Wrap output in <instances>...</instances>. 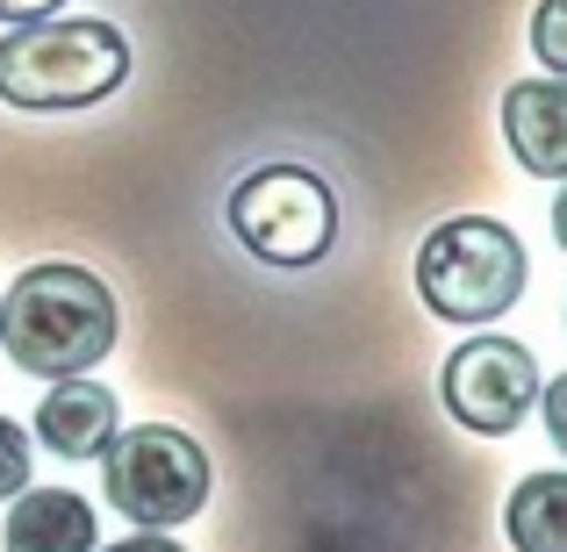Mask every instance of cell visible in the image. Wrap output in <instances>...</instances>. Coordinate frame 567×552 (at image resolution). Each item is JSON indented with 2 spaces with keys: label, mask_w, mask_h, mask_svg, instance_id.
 I'll return each instance as SVG.
<instances>
[{
  "label": "cell",
  "mask_w": 567,
  "mask_h": 552,
  "mask_svg": "<svg viewBox=\"0 0 567 552\" xmlns=\"http://www.w3.org/2000/svg\"><path fill=\"white\" fill-rule=\"evenodd\" d=\"M123 323H115V294L86 265H29L8 294H0V352L37 381H80L115 352Z\"/></svg>",
  "instance_id": "6da1fadb"
},
{
  "label": "cell",
  "mask_w": 567,
  "mask_h": 552,
  "mask_svg": "<svg viewBox=\"0 0 567 552\" xmlns=\"http://www.w3.org/2000/svg\"><path fill=\"white\" fill-rule=\"evenodd\" d=\"M130 80V37L101 14L80 22H22L0 37V101L29 115L94 108Z\"/></svg>",
  "instance_id": "7a4b0ae2"
},
{
  "label": "cell",
  "mask_w": 567,
  "mask_h": 552,
  "mask_svg": "<svg viewBox=\"0 0 567 552\" xmlns=\"http://www.w3.org/2000/svg\"><path fill=\"white\" fill-rule=\"evenodd\" d=\"M525 237L496 216H453L416 251V294L439 323H503L525 302Z\"/></svg>",
  "instance_id": "3957f363"
},
{
  "label": "cell",
  "mask_w": 567,
  "mask_h": 552,
  "mask_svg": "<svg viewBox=\"0 0 567 552\" xmlns=\"http://www.w3.org/2000/svg\"><path fill=\"white\" fill-rule=\"evenodd\" d=\"M101 496L137 531H173V524H187V517L208 510V496H216V459H208L202 438H187L181 424L115 430L109 452H101Z\"/></svg>",
  "instance_id": "277c9868"
},
{
  "label": "cell",
  "mask_w": 567,
  "mask_h": 552,
  "mask_svg": "<svg viewBox=\"0 0 567 552\" xmlns=\"http://www.w3.org/2000/svg\"><path fill=\"white\" fill-rule=\"evenodd\" d=\"M230 237L259 265H317L338 244V194L309 166H259L230 187Z\"/></svg>",
  "instance_id": "5b68a950"
},
{
  "label": "cell",
  "mask_w": 567,
  "mask_h": 552,
  "mask_svg": "<svg viewBox=\"0 0 567 552\" xmlns=\"http://www.w3.org/2000/svg\"><path fill=\"white\" fill-rule=\"evenodd\" d=\"M439 402L460 430L474 438H511L539 402V360L517 337H467L453 345V360L439 366Z\"/></svg>",
  "instance_id": "8992f818"
},
{
  "label": "cell",
  "mask_w": 567,
  "mask_h": 552,
  "mask_svg": "<svg viewBox=\"0 0 567 552\" xmlns=\"http://www.w3.org/2000/svg\"><path fill=\"white\" fill-rule=\"evenodd\" d=\"M503 144L532 180H567V80L503 86Z\"/></svg>",
  "instance_id": "52a82bcc"
},
{
  "label": "cell",
  "mask_w": 567,
  "mask_h": 552,
  "mask_svg": "<svg viewBox=\"0 0 567 552\" xmlns=\"http://www.w3.org/2000/svg\"><path fill=\"white\" fill-rule=\"evenodd\" d=\"M8 552H94L101 545V517L80 488H22L0 531Z\"/></svg>",
  "instance_id": "ba28073f"
},
{
  "label": "cell",
  "mask_w": 567,
  "mask_h": 552,
  "mask_svg": "<svg viewBox=\"0 0 567 552\" xmlns=\"http://www.w3.org/2000/svg\"><path fill=\"white\" fill-rule=\"evenodd\" d=\"M115 430H123V409H115V395L101 381H58L37 402V438L58 459H101Z\"/></svg>",
  "instance_id": "9c48e42d"
},
{
  "label": "cell",
  "mask_w": 567,
  "mask_h": 552,
  "mask_svg": "<svg viewBox=\"0 0 567 552\" xmlns=\"http://www.w3.org/2000/svg\"><path fill=\"white\" fill-rule=\"evenodd\" d=\"M517 552H567V473H525L503 510Z\"/></svg>",
  "instance_id": "30bf717a"
},
{
  "label": "cell",
  "mask_w": 567,
  "mask_h": 552,
  "mask_svg": "<svg viewBox=\"0 0 567 552\" xmlns=\"http://www.w3.org/2000/svg\"><path fill=\"white\" fill-rule=\"evenodd\" d=\"M532 51H539L546 80H567V0H539L532 8Z\"/></svg>",
  "instance_id": "8fae6325"
},
{
  "label": "cell",
  "mask_w": 567,
  "mask_h": 552,
  "mask_svg": "<svg viewBox=\"0 0 567 552\" xmlns=\"http://www.w3.org/2000/svg\"><path fill=\"white\" fill-rule=\"evenodd\" d=\"M29 473H37V445H29V430L14 416H0V502L22 496Z\"/></svg>",
  "instance_id": "7c38bea8"
},
{
  "label": "cell",
  "mask_w": 567,
  "mask_h": 552,
  "mask_svg": "<svg viewBox=\"0 0 567 552\" xmlns=\"http://www.w3.org/2000/svg\"><path fill=\"white\" fill-rule=\"evenodd\" d=\"M532 409L546 416V438L567 452V373H560V381H539V402H532Z\"/></svg>",
  "instance_id": "4fadbf2b"
},
{
  "label": "cell",
  "mask_w": 567,
  "mask_h": 552,
  "mask_svg": "<svg viewBox=\"0 0 567 552\" xmlns=\"http://www.w3.org/2000/svg\"><path fill=\"white\" fill-rule=\"evenodd\" d=\"M58 8H65V0H0V22H14V29L22 22H51Z\"/></svg>",
  "instance_id": "5bb4252c"
},
{
  "label": "cell",
  "mask_w": 567,
  "mask_h": 552,
  "mask_svg": "<svg viewBox=\"0 0 567 552\" xmlns=\"http://www.w3.org/2000/svg\"><path fill=\"white\" fill-rule=\"evenodd\" d=\"M94 552H187V545H173L166 531H130V539H115V545H94Z\"/></svg>",
  "instance_id": "9a60e30c"
},
{
  "label": "cell",
  "mask_w": 567,
  "mask_h": 552,
  "mask_svg": "<svg viewBox=\"0 0 567 552\" xmlns=\"http://www.w3.org/2000/svg\"><path fill=\"white\" fill-rule=\"evenodd\" d=\"M554 244L567 251V180H560V201H554Z\"/></svg>",
  "instance_id": "2e32d148"
}]
</instances>
